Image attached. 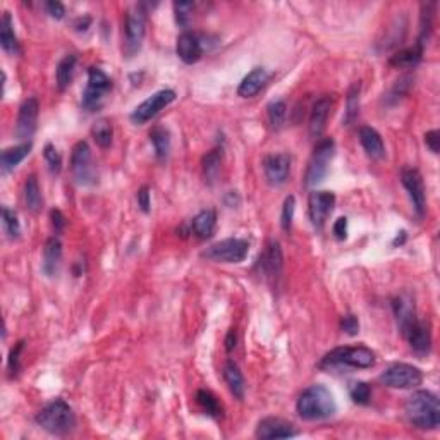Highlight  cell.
<instances>
[{"instance_id":"6da1fadb","label":"cell","mask_w":440,"mask_h":440,"mask_svg":"<svg viewBox=\"0 0 440 440\" xmlns=\"http://www.w3.org/2000/svg\"><path fill=\"white\" fill-rule=\"evenodd\" d=\"M409 423L416 428L435 430L440 425V402L433 392L416 390L408 397L404 406Z\"/></svg>"},{"instance_id":"7a4b0ae2","label":"cell","mask_w":440,"mask_h":440,"mask_svg":"<svg viewBox=\"0 0 440 440\" xmlns=\"http://www.w3.org/2000/svg\"><path fill=\"white\" fill-rule=\"evenodd\" d=\"M296 411L302 419L315 421V419H327L336 415L337 404L332 392L325 385H311L305 388L296 402Z\"/></svg>"},{"instance_id":"3957f363","label":"cell","mask_w":440,"mask_h":440,"mask_svg":"<svg viewBox=\"0 0 440 440\" xmlns=\"http://www.w3.org/2000/svg\"><path fill=\"white\" fill-rule=\"evenodd\" d=\"M36 423L54 435H65L76 426V416L71 406L64 399L48 402L36 415Z\"/></svg>"},{"instance_id":"277c9868","label":"cell","mask_w":440,"mask_h":440,"mask_svg":"<svg viewBox=\"0 0 440 440\" xmlns=\"http://www.w3.org/2000/svg\"><path fill=\"white\" fill-rule=\"evenodd\" d=\"M375 364V353L364 346L336 347L322 358L320 368H371Z\"/></svg>"},{"instance_id":"5b68a950","label":"cell","mask_w":440,"mask_h":440,"mask_svg":"<svg viewBox=\"0 0 440 440\" xmlns=\"http://www.w3.org/2000/svg\"><path fill=\"white\" fill-rule=\"evenodd\" d=\"M144 33H146V9L143 3H136L131 7L124 21V54L133 57L141 50Z\"/></svg>"},{"instance_id":"8992f818","label":"cell","mask_w":440,"mask_h":440,"mask_svg":"<svg viewBox=\"0 0 440 440\" xmlns=\"http://www.w3.org/2000/svg\"><path fill=\"white\" fill-rule=\"evenodd\" d=\"M333 153H336V143H333L332 138H320L318 143L315 144V150L309 158L308 170L305 175V184L308 188L316 186L325 179Z\"/></svg>"},{"instance_id":"52a82bcc","label":"cell","mask_w":440,"mask_h":440,"mask_svg":"<svg viewBox=\"0 0 440 440\" xmlns=\"http://www.w3.org/2000/svg\"><path fill=\"white\" fill-rule=\"evenodd\" d=\"M112 89V81L109 76L98 67L88 69V85H86L85 91H82L81 105L88 112H95L103 105L107 93Z\"/></svg>"},{"instance_id":"ba28073f","label":"cell","mask_w":440,"mask_h":440,"mask_svg":"<svg viewBox=\"0 0 440 440\" xmlns=\"http://www.w3.org/2000/svg\"><path fill=\"white\" fill-rule=\"evenodd\" d=\"M382 385L390 388H415L421 385L423 373L418 366L408 363H394L378 377Z\"/></svg>"},{"instance_id":"9c48e42d","label":"cell","mask_w":440,"mask_h":440,"mask_svg":"<svg viewBox=\"0 0 440 440\" xmlns=\"http://www.w3.org/2000/svg\"><path fill=\"white\" fill-rule=\"evenodd\" d=\"M248 251H250V243L246 239L229 237V239H222L206 248L203 256L206 260L220 261V263H239L248 256Z\"/></svg>"},{"instance_id":"30bf717a","label":"cell","mask_w":440,"mask_h":440,"mask_svg":"<svg viewBox=\"0 0 440 440\" xmlns=\"http://www.w3.org/2000/svg\"><path fill=\"white\" fill-rule=\"evenodd\" d=\"M174 100H175L174 89H160V91L148 96L144 102H141L140 105L134 109V112L131 113V120H133L134 124L148 122V120L153 119L160 110H164L165 107L170 105Z\"/></svg>"},{"instance_id":"8fae6325","label":"cell","mask_w":440,"mask_h":440,"mask_svg":"<svg viewBox=\"0 0 440 440\" xmlns=\"http://www.w3.org/2000/svg\"><path fill=\"white\" fill-rule=\"evenodd\" d=\"M71 172L76 182L81 186L89 184L95 179V168L91 165V150L86 141L74 144L71 153Z\"/></svg>"},{"instance_id":"7c38bea8","label":"cell","mask_w":440,"mask_h":440,"mask_svg":"<svg viewBox=\"0 0 440 440\" xmlns=\"http://www.w3.org/2000/svg\"><path fill=\"white\" fill-rule=\"evenodd\" d=\"M38 113H40V103L34 96L26 98L19 107V113H17L16 120V136L21 141L26 143L30 138H33L34 131H36Z\"/></svg>"},{"instance_id":"4fadbf2b","label":"cell","mask_w":440,"mask_h":440,"mask_svg":"<svg viewBox=\"0 0 440 440\" xmlns=\"http://www.w3.org/2000/svg\"><path fill=\"white\" fill-rule=\"evenodd\" d=\"M336 205V195L330 191H313L308 199L309 220L315 229H322Z\"/></svg>"},{"instance_id":"5bb4252c","label":"cell","mask_w":440,"mask_h":440,"mask_svg":"<svg viewBox=\"0 0 440 440\" xmlns=\"http://www.w3.org/2000/svg\"><path fill=\"white\" fill-rule=\"evenodd\" d=\"M401 181L402 186L406 188V191H408L409 198H411L416 213L421 217L423 213H425L426 205L425 184H423L421 174H419L418 168H404V170L401 172Z\"/></svg>"},{"instance_id":"9a60e30c","label":"cell","mask_w":440,"mask_h":440,"mask_svg":"<svg viewBox=\"0 0 440 440\" xmlns=\"http://www.w3.org/2000/svg\"><path fill=\"white\" fill-rule=\"evenodd\" d=\"M282 267H284V256H282L280 244L278 241H268L260 258V268L265 278L270 282L277 280L282 274Z\"/></svg>"},{"instance_id":"2e32d148","label":"cell","mask_w":440,"mask_h":440,"mask_svg":"<svg viewBox=\"0 0 440 440\" xmlns=\"http://www.w3.org/2000/svg\"><path fill=\"white\" fill-rule=\"evenodd\" d=\"M265 177L272 186H280L291 174V157L287 153L268 155L263 162Z\"/></svg>"},{"instance_id":"e0dca14e","label":"cell","mask_w":440,"mask_h":440,"mask_svg":"<svg viewBox=\"0 0 440 440\" xmlns=\"http://www.w3.org/2000/svg\"><path fill=\"white\" fill-rule=\"evenodd\" d=\"M294 425L291 421H285L282 418H274V416H268L263 418L256 426V437L263 440L270 439H289V437H296Z\"/></svg>"},{"instance_id":"ac0fdd59","label":"cell","mask_w":440,"mask_h":440,"mask_svg":"<svg viewBox=\"0 0 440 440\" xmlns=\"http://www.w3.org/2000/svg\"><path fill=\"white\" fill-rule=\"evenodd\" d=\"M392 308H394L395 322H397L399 330H401L402 336H406L408 330L411 329L416 322L415 299H412L408 292H402V294L395 296V298L392 299Z\"/></svg>"},{"instance_id":"d6986e66","label":"cell","mask_w":440,"mask_h":440,"mask_svg":"<svg viewBox=\"0 0 440 440\" xmlns=\"http://www.w3.org/2000/svg\"><path fill=\"white\" fill-rule=\"evenodd\" d=\"M175 52H177L179 58L184 64H195V62H198L203 55V45L199 41L198 34L189 33V31H184L182 34H179Z\"/></svg>"},{"instance_id":"ffe728a7","label":"cell","mask_w":440,"mask_h":440,"mask_svg":"<svg viewBox=\"0 0 440 440\" xmlns=\"http://www.w3.org/2000/svg\"><path fill=\"white\" fill-rule=\"evenodd\" d=\"M330 109H332V98H330V96H322V98L316 100L315 105H313L311 113H309V134H311V138H315V140H320L323 131H325Z\"/></svg>"},{"instance_id":"44dd1931","label":"cell","mask_w":440,"mask_h":440,"mask_svg":"<svg viewBox=\"0 0 440 440\" xmlns=\"http://www.w3.org/2000/svg\"><path fill=\"white\" fill-rule=\"evenodd\" d=\"M409 346L416 354H428L430 347H432V332H430V325L425 322L416 320L415 325L408 330L406 333Z\"/></svg>"},{"instance_id":"7402d4cb","label":"cell","mask_w":440,"mask_h":440,"mask_svg":"<svg viewBox=\"0 0 440 440\" xmlns=\"http://www.w3.org/2000/svg\"><path fill=\"white\" fill-rule=\"evenodd\" d=\"M270 74L267 72V69L263 67H254L253 71L248 72L244 76V79L241 81L239 88H237V95L243 96V98H251V96L256 95L261 88L265 86V82L268 81Z\"/></svg>"},{"instance_id":"603a6c76","label":"cell","mask_w":440,"mask_h":440,"mask_svg":"<svg viewBox=\"0 0 440 440\" xmlns=\"http://www.w3.org/2000/svg\"><path fill=\"white\" fill-rule=\"evenodd\" d=\"M360 143L364 148L368 157L373 160H382L385 157V144L380 134L370 126H363L360 129Z\"/></svg>"},{"instance_id":"cb8c5ba5","label":"cell","mask_w":440,"mask_h":440,"mask_svg":"<svg viewBox=\"0 0 440 440\" xmlns=\"http://www.w3.org/2000/svg\"><path fill=\"white\" fill-rule=\"evenodd\" d=\"M62 261V243L58 237H48L43 248V272L48 277H54L58 272Z\"/></svg>"},{"instance_id":"d4e9b609","label":"cell","mask_w":440,"mask_h":440,"mask_svg":"<svg viewBox=\"0 0 440 440\" xmlns=\"http://www.w3.org/2000/svg\"><path fill=\"white\" fill-rule=\"evenodd\" d=\"M223 380H226L227 387H229L230 394L236 399H243L246 394V382H244L243 373H241L239 366L234 361H227L223 364Z\"/></svg>"},{"instance_id":"484cf974","label":"cell","mask_w":440,"mask_h":440,"mask_svg":"<svg viewBox=\"0 0 440 440\" xmlns=\"http://www.w3.org/2000/svg\"><path fill=\"white\" fill-rule=\"evenodd\" d=\"M31 151V143L26 141V143H21L16 144V146H10L6 148L0 155V165H2V170L3 172H10L24 160V158L30 155Z\"/></svg>"},{"instance_id":"4316f807","label":"cell","mask_w":440,"mask_h":440,"mask_svg":"<svg viewBox=\"0 0 440 440\" xmlns=\"http://www.w3.org/2000/svg\"><path fill=\"white\" fill-rule=\"evenodd\" d=\"M217 226V213L215 210H201L198 215L192 219L191 230L201 239H208L213 236Z\"/></svg>"},{"instance_id":"83f0119b","label":"cell","mask_w":440,"mask_h":440,"mask_svg":"<svg viewBox=\"0 0 440 440\" xmlns=\"http://www.w3.org/2000/svg\"><path fill=\"white\" fill-rule=\"evenodd\" d=\"M0 45L9 55L19 54V41L14 33L12 17L9 12H3L2 21H0Z\"/></svg>"},{"instance_id":"f1b7e54d","label":"cell","mask_w":440,"mask_h":440,"mask_svg":"<svg viewBox=\"0 0 440 440\" xmlns=\"http://www.w3.org/2000/svg\"><path fill=\"white\" fill-rule=\"evenodd\" d=\"M24 203L30 212L38 213L43 206V196H41L40 184H38L36 175H28L26 182H24Z\"/></svg>"},{"instance_id":"f546056e","label":"cell","mask_w":440,"mask_h":440,"mask_svg":"<svg viewBox=\"0 0 440 440\" xmlns=\"http://www.w3.org/2000/svg\"><path fill=\"white\" fill-rule=\"evenodd\" d=\"M76 62H78V58H76L74 54L65 55V57L58 62L55 78H57V88L60 89V91H65V89L69 88V85H71L72 76H74Z\"/></svg>"},{"instance_id":"4dcf8cb0","label":"cell","mask_w":440,"mask_h":440,"mask_svg":"<svg viewBox=\"0 0 440 440\" xmlns=\"http://www.w3.org/2000/svg\"><path fill=\"white\" fill-rule=\"evenodd\" d=\"M421 55H423V47H419V45L416 43L415 47L404 48V50L392 55L390 65H394V67H402V69L415 67V65L421 60Z\"/></svg>"},{"instance_id":"1f68e13d","label":"cell","mask_w":440,"mask_h":440,"mask_svg":"<svg viewBox=\"0 0 440 440\" xmlns=\"http://www.w3.org/2000/svg\"><path fill=\"white\" fill-rule=\"evenodd\" d=\"M150 140L151 143H153L155 155H157L160 160L167 158L168 151H170V134H168V131L162 126H155L153 129L150 131Z\"/></svg>"},{"instance_id":"d6a6232c","label":"cell","mask_w":440,"mask_h":440,"mask_svg":"<svg viewBox=\"0 0 440 440\" xmlns=\"http://www.w3.org/2000/svg\"><path fill=\"white\" fill-rule=\"evenodd\" d=\"M93 140L96 141L100 148H109L112 144L113 138V127L109 119H98L91 127Z\"/></svg>"},{"instance_id":"836d02e7","label":"cell","mask_w":440,"mask_h":440,"mask_svg":"<svg viewBox=\"0 0 440 440\" xmlns=\"http://www.w3.org/2000/svg\"><path fill=\"white\" fill-rule=\"evenodd\" d=\"M196 401H198L199 408H201L206 415L212 416V418H220V416H222V406H220L219 399H217L210 390L201 388V390L196 392Z\"/></svg>"},{"instance_id":"e575fe53","label":"cell","mask_w":440,"mask_h":440,"mask_svg":"<svg viewBox=\"0 0 440 440\" xmlns=\"http://www.w3.org/2000/svg\"><path fill=\"white\" fill-rule=\"evenodd\" d=\"M360 91L361 85L360 82H354L349 88V93H347L346 116H344V124H346V126L353 124L354 119L358 117V112H360Z\"/></svg>"},{"instance_id":"d590c367","label":"cell","mask_w":440,"mask_h":440,"mask_svg":"<svg viewBox=\"0 0 440 440\" xmlns=\"http://www.w3.org/2000/svg\"><path fill=\"white\" fill-rule=\"evenodd\" d=\"M220 164H222V150H219V148L208 151L203 158V172H205V177L210 182L215 181L217 175H219Z\"/></svg>"},{"instance_id":"8d00e7d4","label":"cell","mask_w":440,"mask_h":440,"mask_svg":"<svg viewBox=\"0 0 440 440\" xmlns=\"http://www.w3.org/2000/svg\"><path fill=\"white\" fill-rule=\"evenodd\" d=\"M2 223H3V230H6L9 239H17V237L21 236L19 219H17L16 212L10 210L9 206H3L2 208Z\"/></svg>"},{"instance_id":"74e56055","label":"cell","mask_w":440,"mask_h":440,"mask_svg":"<svg viewBox=\"0 0 440 440\" xmlns=\"http://www.w3.org/2000/svg\"><path fill=\"white\" fill-rule=\"evenodd\" d=\"M268 112V122H270L272 129H280L282 124L285 120V113H287V105L282 100H277V102H272L270 105L267 107Z\"/></svg>"},{"instance_id":"f35d334b","label":"cell","mask_w":440,"mask_h":440,"mask_svg":"<svg viewBox=\"0 0 440 440\" xmlns=\"http://www.w3.org/2000/svg\"><path fill=\"white\" fill-rule=\"evenodd\" d=\"M192 9H195V3L192 2H174L175 23L181 28H184V30L189 26V23H191Z\"/></svg>"},{"instance_id":"ab89813d","label":"cell","mask_w":440,"mask_h":440,"mask_svg":"<svg viewBox=\"0 0 440 440\" xmlns=\"http://www.w3.org/2000/svg\"><path fill=\"white\" fill-rule=\"evenodd\" d=\"M349 395L356 404H368L370 402V385L366 382H353L349 385Z\"/></svg>"},{"instance_id":"60d3db41","label":"cell","mask_w":440,"mask_h":440,"mask_svg":"<svg viewBox=\"0 0 440 440\" xmlns=\"http://www.w3.org/2000/svg\"><path fill=\"white\" fill-rule=\"evenodd\" d=\"M43 157H45V160H47V165H48V168H50L52 174H58L62 168V157H60V153L55 150L54 144H50V143L45 144Z\"/></svg>"},{"instance_id":"b9f144b4","label":"cell","mask_w":440,"mask_h":440,"mask_svg":"<svg viewBox=\"0 0 440 440\" xmlns=\"http://www.w3.org/2000/svg\"><path fill=\"white\" fill-rule=\"evenodd\" d=\"M294 210H296V199L294 196H287L282 206V215H280V226L284 230H289L292 226V219H294Z\"/></svg>"},{"instance_id":"7bdbcfd3","label":"cell","mask_w":440,"mask_h":440,"mask_svg":"<svg viewBox=\"0 0 440 440\" xmlns=\"http://www.w3.org/2000/svg\"><path fill=\"white\" fill-rule=\"evenodd\" d=\"M23 346H24V342L23 340H19V342H17L9 353V361H7V364H9V371L12 377H16V375L19 373V368H21L19 366V354H21V351H23Z\"/></svg>"},{"instance_id":"ee69618b","label":"cell","mask_w":440,"mask_h":440,"mask_svg":"<svg viewBox=\"0 0 440 440\" xmlns=\"http://www.w3.org/2000/svg\"><path fill=\"white\" fill-rule=\"evenodd\" d=\"M340 327H342L344 332L349 333V336H356V333L360 332V322H358V318L354 315L342 316V320H340Z\"/></svg>"},{"instance_id":"f6af8a7d","label":"cell","mask_w":440,"mask_h":440,"mask_svg":"<svg viewBox=\"0 0 440 440\" xmlns=\"http://www.w3.org/2000/svg\"><path fill=\"white\" fill-rule=\"evenodd\" d=\"M425 144L430 148V151L432 153H439L440 150V133L437 129L433 131H428V133L425 134Z\"/></svg>"},{"instance_id":"bcb514c9","label":"cell","mask_w":440,"mask_h":440,"mask_svg":"<svg viewBox=\"0 0 440 440\" xmlns=\"http://www.w3.org/2000/svg\"><path fill=\"white\" fill-rule=\"evenodd\" d=\"M45 9H47V12L50 14L52 17H55V19H62L65 14V9L64 6H62L60 2H55V0H50V2H45Z\"/></svg>"},{"instance_id":"7dc6e473","label":"cell","mask_w":440,"mask_h":440,"mask_svg":"<svg viewBox=\"0 0 440 440\" xmlns=\"http://www.w3.org/2000/svg\"><path fill=\"white\" fill-rule=\"evenodd\" d=\"M138 205L141 206L144 213L150 212V188L148 186H143V188L138 191Z\"/></svg>"},{"instance_id":"c3c4849f","label":"cell","mask_w":440,"mask_h":440,"mask_svg":"<svg viewBox=\"0 0 440 440\" xmlns=\"http://www.w3.org/2000/svg\"><path fill=\"white\" fill-rule=\"evenodd\" d=\"M50 220H52V227H54L55 232H62L65 227V217L62 215L60 210H52L50 212Z\"/></svg>"},{"instance_id":"681fc988","label":"cell","mask_w":440,"mask_h":440,"mask_svg":"<svg viewBox=\"0 0 440 440\" xmlns=\"http://www.w3.org/2000/svg\"><path fill=\"white\" fill-rule=\"evenodd\" d=\"M333 236L337 239H346V234H347V219L346 217H339L333 223Z\"/></svg>"},{"instance_id":"f907efd6","label":"cell","mask_w":440,"mask_h":440,"mask_svg":"<svg viewBox=\"0 0 440 440\" xmlns=\"http://www.w3.org/2000/svg\"><path fill=\"white\" fill-rule=\"evenodd\" d=\"M89 23H91V17L86 16L85 19H82V17H79V19H76L74 28H76V30H78V31H86V30H88Z\"/></svg>"},{"instance_id":"816d5d0a","label":"cell","mask_w":440,"mask_h":440,"mask_svg":"<svg viewBox=\"0 0 440 440\" xmlns=\"http://www.w3.org/2000/svg\"><path fill=\"white\" fill-rule=\"evenodd\" d=\"M234 347H236V332H234V330H230L229 333H227V339H226V349L229 351H232Z\"/></svg>"}]
</instances>
